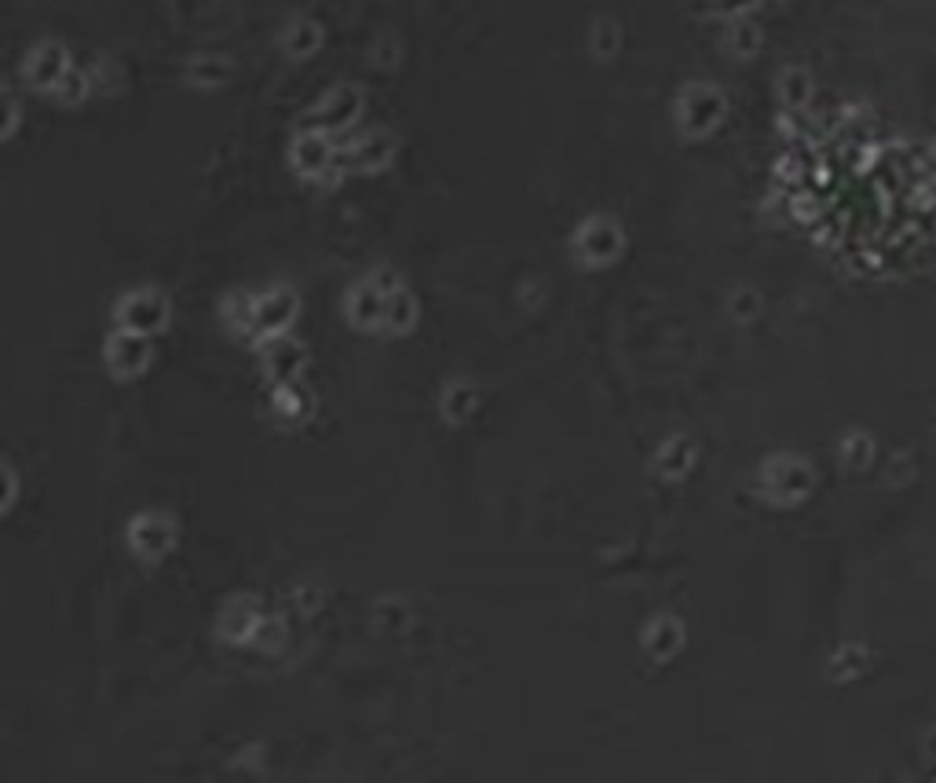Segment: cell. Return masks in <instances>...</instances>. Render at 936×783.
<instances>
[{
    "label": "cell",
    "instance_id": "5b68a950",
    "mask_svg": "<svg viewBox=\"0 0 936 783\" xmlns=\"http://www.w3.org/2000/svg\"><path fill=\"white\" fill-rule=\"evenodd\" d=\"M304 363H308V351L300 348L294 337L278 334V337H271L264 345V366H267V377L275 381V385L297 381L300 370H304Z\"/></svg>",
    "mask_w": 936,
    "mask_h": 783
},
{
    "label": "cell",
    "instance_id": "7a4b0ae2",
    "mask_svg": "<svg viewBox=\"0 0 936 783\" xmlns=\"http://www.w3.org/2000/svg\"><path fill=\"white\" fill-rule=\"evenodd\" d=\"M128 546H133L136 554L147 557V560H158V557L173 554L176 524L165 513H139L133 524H128Z\"/></svg>",
    "mask_w": 936,
    "mask_h": 783
},
{
    "label": "cell",
    "instance_id": "ba28073f",
    "mask_svg": "<svg viewBox=\"0 0 936 783\" xmlns=\"http://www.w3.org/2000/svg\"><path fill=\"white\" fill-rule=\"evenodd\" d=\"M385 308H388V297L380 294L377 283H362L355 294L348 297V319L359 330H380V326H385Z\"/></svg>",
    "mask_w": 936,
    "mask_h": 783
},
{
    "label": "cell",
    "instance_id": "8992f818",
    "mask_svg": "<svg viewBox=\"0 0 936 783\" xmlns=\"http://www.w3.org/2000/svg\"><path fill=\"white\" fill-rule=\"evenodd\" d=\"M260 619H264V616H260V608H257L253 597H235V600H227L224 611H220V637L246 645V641L257 637Z\"/></svg>",
    "mask_w": 936,
    "mask_h": 783
},
{
    "label": "cell",
    "instance_id": "3957f363",
    "mask_svg": "<svg viewBox=\"0 0 936 783\" xmlns=\"http://www.w3.org/2000/svg\"><path fill=\"white\" fill-rule=\"evenodd\" d=\"M107 363L117 377H139L150 366V337L133 334V330H117L107 345Z\"/></svg>",
    "mask_w": 936,
    "mask_h": 783
},
{
    "label": "cell",
    "instance_id": "8fae6325",
    "mask_svg": "<svg viewBox=\"0 0 936 783\" xmlns=\"http://www.w3.org/2000/svg\"><path fill=\"white\" fill-rule=\"evenodd\" d=\"M476 396H479V391L472 388L469 381H454V385L442 391V399H439L442 418H447L450 425H461V421H469V414L476 410Z\"/></svg>",
    "mask_w": 936,
    "mask_h": 783
},
{
    "label": "cell",
    "instance_id": "7c38bea8",
    "mask_svg": "<svg viewBox=\"0 0 936 783\" xmlns=\"http://www.w3.org/2000/svg\"><path fill=\"white\" fill-rule=\"evenodd\" d=\"M414 319H417L414 297L396 289V294L388 297V308H385V330L388 334H407V330L414 326Z\"/></svg>",
    "mask_w": 936,
    "mask_h": 783
},
{
    "label": "cell",
    "instance_id": "5bb4252c",
    "mask_svg": "<svg viewBox=\"0 0 936 783\" xmlns=\"http://www.w3.org/2000/svg\"><path fill=\"white\" fill-rule=\"evenodd\" d=\"M410 622V611L396 605V600H385V605H377V626L385 630V634H399L402 626Z\"/></svg>",
    "mask_w": 936,
    "mask_h": 783
},
{
    "label": "cell",
    "instance_id": "9c48e42d",
    "mask_svg": "<svg viewBox=\"0 0 936 783\" xmlns=\"http://www.w3.org/2000/svg\"><path fill=\"white\" fill-rule=\"evenodd\" d=\"M691 465H696V447H691L688 436H673V439H666V444L659 447L656 473L662 480H684L691 473Z\"/></svg>",
    "mask_w": 936,
    "mask_h": 783
},
{
    "label": "cell",
    "instance_id": "9a60e30c",
    "mask_svg": "<svg viewBox=\"0 0 936 783\" xmlns=\"http://www.w3.org/2000/svg\"><path fill=\"white\" fill-rule=\"evenodd\" d=\"M4 484H8V487H4V509H12L15 490H18V487H15V469H12V465H4Z\"/></svg>",
    "mask_w": 936,
    "mask_h": 783
},
{
    "label": "cell",
    "instance_id": "277c9868",
    "mask_svg": "<svg viewBox=\"0 0 936 783\" xmlns=\"http://www.w3.org/2000/svg\"><path fill=\"white\" fill-rule=\"evenodd\" d=\"M297 319V294L289 289H271L267 297H260L253 304V334L264 340L286 334V326Z\"/></svg>",
    "mask_w": 936,
    "mask_h": 783
},
{
    "label": "cell",
    "instance_id": "6da1fadb",
    "mask_svg": "<svg viewBox=\"0 0 936 783\" xmlns=\"http://www.w3.org/2000/svg\"><path fill=\"white\" fill-rule=\"evenodd\" d=\"M169 323V300L158 289H136L117 304V326L133 330V334L154 337L161 326Z\"/></svg>",
    "mask_w": 936,
    "mask_h": 783
},
{
    "label": "cell",
    "instance_id": "30bf717a",
    "mask_svg": "<svg viewBox=\"0 0 936 783\" xmlns=\"http://www.w3.org/2000/svg\"><path fill=\"white\" fill-rule=\"evenodd\" d=\"M681 645H684V626L673 616H659L644 630V651L656 662H666Z\"/></svg>",
    "mask_w": 936,
    "mask_h": 783
},
{
    "label": "cell",
    "instance_id": "4fadbf2b",
    "mask_svg": "<svg viewBox=\"0 0 936 783\" xmlns=\"http://www.w3.org/2000/svg\"><path fill=\"white\" fill-rule=\"evenodd\" d=\"M286 641H289V634H286V622L282 619H275V616H264L260 619V626H257V637H253V645L260 648V651H278V648H286Z\"/></svg>",
    "mask_w": 936,
    "mask_h": 783
},
{
    "label": "cell",
    "instance_id": "52a82bcc",
    "mask_svg": "<svg viewBox=\"0 0 936 783\" xmlns=\"http://www.w3.org/2000/svg\"><path fill=\"white\" fill-rule=\"evenodd\" d=\"M271 410H275V418L282 425H304V421L315 414V399H311V391L300 385V381H286V385H275Z\"/></svg>",
    "mask_w": 936,
    "mask_h": 783
}]
</instances>
